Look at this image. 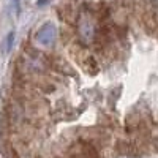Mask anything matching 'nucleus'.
<instances>
[{
	"instance_id": "f257e3e1",
	"label": "nucleus",
	"mask_w": 158,
	"mask_h": 158,
	"mask_svg": "<svg viewBox=\"0 0 158 158\" xmlns=\"http://www.w3.org/2000/svg\"><path fill=\"white\" fill-rule=\"evenodd\" d=\"M54 38H56V27H54V24H51V22L41 25L40 30L36 32V41L43 46H49L54 41Z\"/></svg>"
},
{
	"instance_id": "f03ea898",
	"label": "nucleus",
	"mask_w": 158,
	"mask_h": 158,
	"mask_svg": "<svg viewBox=\"0 0 158 158\" xmlns=\"http://www.w3.org/2000/svg\"><path fill=\"white\" fill-rule=\"evenodd\" d=\"M13 41H15V33H8V38H6V48H5V51L8 52L10 49H11V46H13Z\"/></svg>"
},
{
	"instance_id": "7ed1b4c3",
	"label": "nucleus",
	"mask_w": 158,
	"mask_h": 158,
	"mask_svg": "<svg viewBox=\"0 0 158 158\" xmlns=\"http://www.w3.org/2000/svg\"><path fill=\"white\" fill-rule=\"evenodd\" d=\"M48 2V0H38V5H44Z\"/></svg>"
}]
</instances>
